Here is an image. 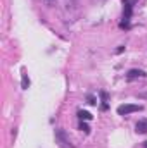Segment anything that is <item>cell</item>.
<instances>
[{
  "mask_svg": "<svg viewBox=\"0 0 147 148\" xmlns=\"http://www.w3.org/2000/svg\"><path fill=\"white\" fill-rule=\"evenodd\" d=\"M55 143L61 148H73L71 140H69V136L66 134L64 129H55Z\"/></svg>",
  "mask_w": 147,
  "mask_h": 148,
  "instance_id": "1",
  "label": "cell"
},
{
  "mask_svg": "<svg viewBox=\"0 0 147 148\" xmlns=\"http://www.w3.org/2000/svg\"><path fill=\"white\" fill-rule=\"evenodd\" d=\"M144 107L142 105H135V103H125V105H119L118 107V114L119 115H128V114H133V112L142 110Z\"/></svg>",
  "mask_w": 147,
  "mask_h": 148,
  "instance_id": "2",
  "label": "cell"
},
{
  "mask_svg": "<svg viewBox=\"0 0 147 148\" xmlns=\"http://www.w3.org/2000/svg\"><path fill=\"white\" fill-rule=\"evenodd\" d=\"M147 74L146 71H142V69H132V71H128V74H126V77L132 81V79H137V77H146Z\"/></svg>",
  "mask_w": 147,
  "mask_h": 148,
  "instance_id": "3",
  "label": "cell"
},
{
  "mask_svg": "<svg viewBox=\"0 0 147 148\" xmlns=\"http://www.w3.org/2000/svg\"><path fill=\"white\" fill-rule=\"evenodd\" d=\"M135 131L139 134H146L147 133V119H140L137 124H135Z\"/></svg>",
  "mask_w": 147,
  "mask_h": 148,
  "instance_id": "4",
  "label": "cell"
},
{
  "mask_svg": "<svg viewBox=\"0 0 147 148\" xmlns=\"http://www.w3.org/2000/svg\"><path fill=\"white\" fill-rule=\"evenodd\" d=\"M123 5H125V21H130V16H132V5L128 0H123Z\"/></svg>",
  "mask_w": 147,
  "mask_h": 148,
  "instance_id": "5",
  "label": "cell"
},
{
  "mask_svg": "<svg viewBox=\"0 0 147 148\" xmlns=\"http://www.w3.org/2000/svg\"><path fill=\"white\" fill-rule=\"evenodd\" d=\"M78 117L81 119V121H90L92 119V114L87 110H78Z\"/></svg>",
  "mask_w": 147,
  "mask_h": 148,
  "instance_id": "6",
  "label": "cell"
},
{
  "mask_svg": "<svg viewBox=\"0 0 147 148\" xmlns=\"http://www.w3.org/2000/svg\"><path fill=\"white\" fill-rule=\"evenodd\" d=\"M21 86H23V90H28V86H30V79H28V76H26V74H23V81H21Z\"/></svg>",
  "mask_w": 147,
  "mask_h": 148,
  "instance_id": "7",
  "label": "cell"
},
{
  "mask_svg": "<svg viewBox=\"0 0 147 148\" xmlns=\"http://www.w3.org/2000/svg\"><path fill=\"white\" fill-rule=\"evenodd\" d=\"M80 129L85 133V134H90V127H88V124H85V122H81L80 124Z\"/></svg>",
  "mask_w": 147,
  "mask_h": 148,
  "instance_id": "8",
  "label": "cell"
},
{
  "mask_svg": "<svg viewBox=\"0 0 147 148\" xmlns=\"http://www.w3.org/2000/svg\"><path fill=\"white\" fill-rule=\"evenodd\" d=\"M87 100H88L90 105H95V103H97V98H95L94 95H87Z\"/></svg>",
  "mask_w": 147,
  "mask_h": 148,
  "instance_id": "9",
  "label": "cell"
},
{
  "mask_svg": "<svg viewBox=\"0 0 147 148\" xmlns=\"http://www.w3.org/2000/svg\"><path fill=\"white\" fill-rule=\"evenodd\" d=\"M101 109H102V110H107V103H106V102H104V103H102V105H101Z\"/></svg>",
  "mask_w": 147,
  "mask_h": 148,
  "instance_id": "10",
  "label": "cell"
},
{
  "mask_svg": "<svg viewBox=\"0 0 147 148\" xmlns=\"http://www.w3.org/2000/svg\"><path fill=\"white\" fill-rule=\"evenodd\" d=\"M139 98H147V93H139Z\"/></svg>",
  "mask_w": 147,
  "mask_h": 148,
  "instance_id": "11",
  "label": "cell"
},
{
  "mask_svg": "<svg viewBox=\"0 0 147 148\" xmlns=\"http://www.w3.org/2000/svg\"><path fill=\"white\" fill-rule=\"evenodd\" d=\"M144 147H146V148H147V141H146V143H144Z\"/></svg>",
  "mask_w": 147,
  "mask_h": 148,
  "instance_id": "12",
  "label": "cell"
}]
</instances>
